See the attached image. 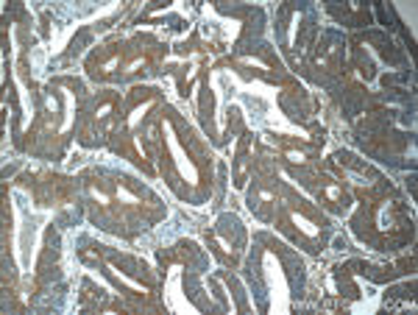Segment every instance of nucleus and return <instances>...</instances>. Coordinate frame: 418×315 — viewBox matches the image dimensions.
Segmentation results:
<instances>
[{"label": "nucleus", "mask_w": 418, "mask_h": 315, "mask_svg": "<svg viewBox=\"0 0 418 315\" xmlns=\"http://www.w3.org/2000/svg\"><path fill=\"white\" fill-rule=\"evenodd\" d=\"M165 140H167V145H170V153H173V162H176V168H179V173L184 176V181H190V184H195L198 181V171L195 165L187 159V153H184V148H181L179 137H176V131H173V126L165 120Z\"/></svg>", "instance_id": "1"}, {"label": "nucleus", "mask_w": 418, "mask_h": 315, "mask_svg": "<svg viewBox=\"0 0 418 315\" xmlns=\"http://www.w3.org/2000/svg\"><path fill=\"white\" fill-rule=\"evenodd\" d=\"M293 221H296V226H301V231H304V234H309V237H315V234H318V229H315V223H309L307 218H301L299 212L293 215Z\"/></svg>", "instance_id": "2"}, {"label": "nucleus", "mask_w": 418, "mask_h": 315, "mask_svg": "<svg viewBox=\"0 0 418 315\" xmlns=\"http://www.w3.org/2000/svg\"><path fill=\"white\" fill-rule=\"evenodd\" d=\"M117 198H123V201H128V204H139V201H137V198L131 196V193H126V190H123V187L117 190Z\"/></svg>", "instance_id": "3"}]
</instances>
